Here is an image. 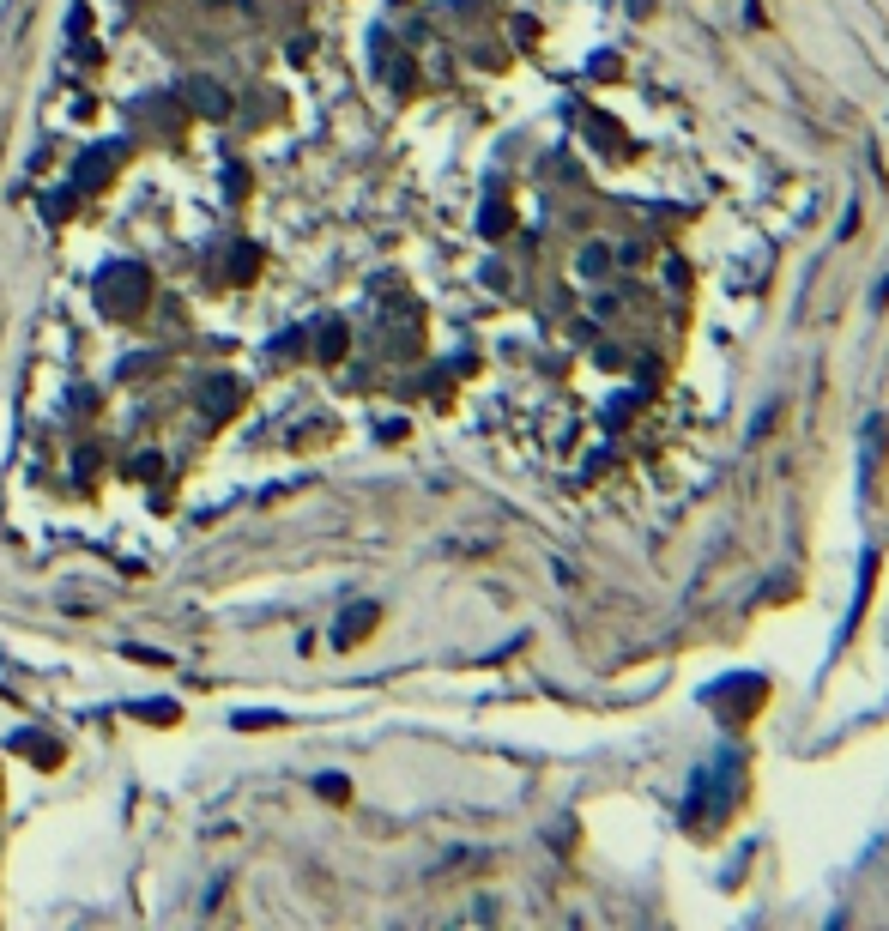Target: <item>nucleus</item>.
Masks as SVG:
<instances>
[{
  "label": "nucleus",
  "mask_w": 889,
  "mask_h": 931,
  "mask_svg": "<svg viewBox=\"0 0 889 931\" xmlns=\"http://www.w3.org/2000/svg\"><path fill=\"white\" fill-rule=\"evenodd\" d=\"M321 357H339V327H321Z\"/></svg>",
  "instance_id": "obj_4"
},
{
  "label": "nucleus",
  "mask_w": 889,
  "mask_h": 931,
  "mask_svg": "<svg viewBox=\"0 0 889 931\" xmlns=\"http://www.w3.org/2000/svg\"><path fill=\"white\" fill-rule=\"evenodd\" d=\"M369 623H375V611H369V605H364V611H351V617H339V648H351V641H357V635H364Z\"/></svg>",
  "instance_id": "obj_2"
},
{
  "label": "nucleus",
  "mask_w": 889,
  "mask_h": 931,
  "mask_svg": "<svg viewBox=\"0 0 889 931\" xmlns=\"http://www.w3.org/2000/svg\"><path fill=\"white\" fill-rule=\"evenodd\" d=\"M145 290H152V284H145V272H140V266H127V261L109 266V272L97 279V297L116 309V315H134V309L145 303Z\"/></svg>",
  "instance_id": "obj_1"
},
{
  "label": "nucleus",
  "mask_w": 889,
  "mask_h": 931,
  "mask_svg": "<svg viewBox=\"0 0 889 931\" xmlns=\"http://www.w3.org/2000/svg\"><path fill=\"white\" fill-rule=\"evenodd\" d=\"M188 97H194V103H206V115H224V109H230V103H224V91H218V85H194V91H188Z\"/></svg>",
  "instance_id": "obj_3"
}]
</instances>
